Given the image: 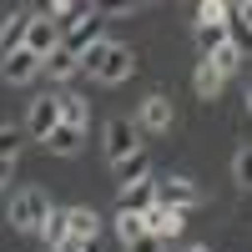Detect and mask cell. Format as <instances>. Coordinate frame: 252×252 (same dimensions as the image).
Returning <instances> with one entry per match:
<instances>
[{
  "mask_svg": "<svg viewBox=\"0 0 252 252\" xmlns=\"http://www.w3.org/2000/svg\"><path fill=\"white\" fill-rule=\"evenodd\" d=\"M56 212V207L46 202V192L40 187H26V192H15L10 207H5V222L15 227V232H40V222H46Z\"/></svg>",
  "mask_w": 252,
  "mask_h": 252,
  "instance_id": "obj_1",
  "label": "cell"
},
{
  "mask_svg": "<svg viewBox=\"0 0 252 252\" xmlns=\"http://www.w3.org/2000/svg\"><path fill=\"white\" fill-rule=\"evenodd\" d=\"M157 202L172 207V212H192V207L202 202V187L192 177H166V182H157Z\"/></svg>",
  "mask_w": 252,
  "mask_h": 252,
  "instance_id": "obj_2",
  "label": "cell"
},
{
  "mask_svg": "<svg viewBox=\"0 0 252 252\" xmlns=\"http://www.w3.org/2000/svg\"><path fill=\"white\" fill-rule=\"evenodd\" d=\"M131 152H141V131H136L126 116H111V121H106V157H111V166L126 161Z\"/></svg>",
  "mask_w": 252,
  "mask_h": 252,
  "instance_id": "obj_3",
  "label": "cell"
},
{
  "mask_svg": "<svg viewBox=\"0 0 252 252\" xmlns=\"http://www.w3.org/2000/svg\"><path fill=\"white\" fill-rule=\"evenodd\" d=\"M131 71H136V51L121 46V40H111V46H106V61H101V71H96V81H101V86H121Z\"/></svg>",
  "mask_w": 252,
  "mask_h": 252,
  "instance_id": "obj_4",
  "label": "cell"
},
{
  "mask_svg": "<svg viewBox=\"0 0 252 252\" xmlns=\"http://www.w3.org/2000/svg\"><path fill=\"white\" fill-rule=\"evenodd\" d=\"M31 20H35V10H10L5 15V26H0V61H10L15 51H26V35H31Z\"/></svg>",
  "mask_w": 252,
  "mask_h": 252,
  "instance_id": "obj_5",
  "label": "cell"
},
{
  "mask_svg": "<svg viewBox=\"0 0 252 252\" xmlns=\"http://www.w3.org/2000/svg\"><path fill=\"white\" fill-rule=\"evenodd\" d=\"M101 26H106V20H101V10H91V15H81L76 26L66 31V40H61V46H66V51H76V56H86L91 46H101Z\"/></svg>",
  "mask_w": 252,
  "mask_h": 252,
  "instance_id": "obj_6",
  "label": "cell"
},
{
  "mask_svg": "<svg viewBox=\"0 0 252 252\" xmlns=\"http://www.w3.org/2000/svg\"><path fill=\"white\" fill-rule=\"evenodd\" d=\"M61 40H66V35H61V26H56V20H51L46 10H40V15L31 20V35H26V51H35L40 61H46L51 51H61Z\"/></svg>",
  "mask_w": 252,
  "mask_h": 252,
  "instance_id": "obj_7",
  "label": "cell"
},
{
  "mask_svg": "<svg viewBox=\"0 0 252 252\" xmlns=\"http://www.w3.org/2000/svg\"><path fill=\"white\" fill-rule=\"evenodd\" d=\"M56 126H61V106H56V96H35V101H31V116H26V131H31L35 141H46Z\"/></svg>",
  "mask_w": 252,
  "mask_h": 252,
  "instance_id": "obj_8",
  "label": "cell"
},
{
  "mask_svg": "<svg viewBox=\"0 0 252 252\" xmlns=\"http://www.w3.org/2000/svg\"><path fill=\"white\" fill-rule=\"evenodd\" d=\"M172 121H177V111H172L166 91H152L141 101V131H172Z\"/></svg>",
  "mask_w": 252,
  "mask_h": 252,
  "instance_id": "obj_9",
  "label": "cell"
},
{
  "mask_svg": "<svg viewBox=\"0 0 252 252\" xmlns=\"http://www.w3.org/2000/svg\"><path fill=\"white\" fill-rule=\"evenodd\" d=\"M157 207V182H136V187H121L116 197V212H131V217H146Z\"/></svg>",
  "mask_w": 252,
  "mask_h": 252,
  "instance_id": "obj_10",
  "label": "cell"
},
{
  "mask_svg": "<svg viewBox=\"0 0 252 252\" xmlns=\"http://www.w3.org/2000/svg\"><path fill=\"white\" fill-rule=\"evenodd\" d=\"M40 66H46V61H40L35 51H15L10 61H0V76H5L10 86H26V81H35V76H40Z\"/></svg>",
  "mask_w": 252,
  "mask_h": 252,
  "instance_id": "obj_11",
  "label": "cell"
},
{
  "mask_svg": "<svg viewBox=\"0 0 252 252\" xmlns=\"http://www.w3.org/2000/svg\"><path fill=\"white\" fill-rule=\"evenodd\" d=\"M182 227H187V212H172V207H152L146 212V232L152 237H161V242H172V237H182Z\"/></svg>",
  "mask_w": 252,
  "mask_h": 252,
  "instance_id": "obj_12",
  "label": "cell"
},
{
  "mask_svg": "<svg viewBox=\"0 0 252 252\" xmlns=\"http://www.w3.org/2000/svg\"><path fill=\"white\" fill-rule=\"evenodd\" d=\"M40 76H51V81H71V76H81V56L61 46V51H51V56H46Z\"/></svg>",
  "mask_w": 252,
  "mask_h": 252,
  "instance_id": "obj_13",
  "label": "cell"
},
{
  "mask_svg": "<svg viewBox=\"0 0 252 252\" xmlns=\"http://www.w3.org/2000/svg\"><path fill=\"white\" fill-rule=\"evenodd\" d=\"M66 227H71V237H76V242H96L101 217L91 212V207H66Z\"/></svg>",
  "mask_w": 252,
  "mask_h": 252,
  "instance_id": "obj_14",
  "label": "cell"
},
{
  "mask_svg": "<svg viewBox=\"0 0 252 252\" xmlns=\"http://www.w3.org/2000/svg\"><path fill=\"white\" fill-rule=\"evenodd\" d=\"M91 10H96V5H81V0H51V5H46V15L61 26V35H66V31L76 26V20H81V15H91Z\"/></svg>",
  "mask_w": 252,
  "mask_h": 252,
  "instance_id": "obj_15",
  "label": "cell"
},
{
  "mask_svg": "<svg viewBox=\"0 0 252 252\" xmlns=\"http://www.w3.org/2000/svg\"><path fill=\"white\" fill-rule=\"evenodd\" d=\"M146 177H152V157H146V152H131L126 161H116V182H121V187H136V182H146Z\"/></svg>",
  "mask_w": 252,
  "mask_h": 252,
  "instance_id": "obj_16",
  "label": "cell"
},
{
  "mask_svg": "<svg viewBox=\"0 0 252 252\" xmlns=\"http://www.w3.org/2000/svg\"><path fill=\"white\" fill-rule=\"evenodd\" d=\"M222 46H232V31H227V26H197V51H202V61H212Z\"/></svg>",
  "mask_w": 252,
  "mask_h": 252,
  "instance_id": "obj_17",
  "label": "cell"
},
{
  "mask_svg": "<svg viewBox=\"0 0 252 252\" xmlns=\"http://www.w3.org/2000/svg\"><path fill=\"white\" fill-rule=\"evenodd\" d=\"M56 106H61V126H76V131H86V101H81L76 91H61V96H56Z\"/></svg>",
  "mask_w": 252,
  "mask_h": 252,
  "instance_id": "obj_18",
  "label": "cell"
},
{
  "mask_svg": "<svg viewBox=\"0 0 252 252\" xmlns=\"http://www.w3.org/2000/svg\"><path fill=\"white\" fill-rule=\"evenodd\" d=\"M192 86H197V96H202V101H212V96L227 86V76L212 66V61H202V66H197V76H192Z\"/></svg>",
  "mask_w": 252,
  "mask_h": 252,
  "instance_id": "obj_19",
  "label": "cell"
},
{
  "mask_svg": "<svg viewBox=\"0 0 252 252\" xmlns=\"http://www.w3.org/2000/svg\"><path fill=\"white\" fill-rule=\"evenodd\" d=\"M40 242H46V252H56V247H66V242H71V227H66V212H51L46 222H40Z\"/></svg>",
  "mask_w": 252,
  "mask_h": 252,
  "instance_id": "obj_20",
  "label": "cell"
},
{
  "mask_svg": "<svg viewBox=\"0 0 252 252\" xmlns=\"http://www.w3.org/2000/svg\"><path fill=\"white\" fill-rule=\"evenodd\" d=\"M46 146H51L56 157H76L81 152V131H76V126H56V131L46 136Z\"/></svg>",
  "mask_w": 252,
  "mask_h": 252,
  "instance_id": "obj_21",
  "label": "cell"
},
{
  "mask_svg": "<svg viewBox=\"0 0 252 252\" xmlns=\"http://www.w3.org/2000/svg\"><path fill=\"white\" fill-rule=\"evenodd\" d=\"M116 237H121V247H131L136 237H146V217H131V212H116Z\"/></svg>",
  "mask_w": 252,
  "mask_h": 252,
  "instance_id": "obj_22",
  "label": "cell"
},
{
  "mask_svg": "<svg viewBox=\"0 0 252 252\" xmlns=\"http://www.w3.org/2000/svg\"><path fill=\"white\" fill-rule=\"evenodd\" d=\"M227 15H232V5H222V0H202V5H197V26H227Z\"/></svg>",
  "mask_w": 252,
  "mask_h": 252,
  "instance_id": "obj_23",
  "label": "cell"
},
{
  "mask_svg": "<svg viewBox=\"0 0 252 252\" xmlns=\"http://www.w3.org/2000/svg\"><path fill=\"white\" fill-rule=\"evenodd\" d=\"M232 182L242 187V192H252V146H242V152L232 157Z\"/></svg>",
  "mask_w": 252,
  "mask_h": 252,
  "instance_id": "obj_24",
  "label": "cell"
},
{
  "mask_svg": "<svg viewBox=\"0 0 252 252\" xmlns=\"http://www.w3.org/2000/svg\"><path fill=\"white\" fill-rule=\"evenodd\" d=\"M212 66H217V71H222V76H232V71H237V66H242V51H237V40H232V46H222V51H217V56H212Z\"/></svg>",
  "mask_w": 252,
  "mask_h": 252,
  "instance_id": "obj_25",
  "label": "cell"
},
{
  "mask_svg": "<svg viewBox=\"0 0 252 252\" xmlns=\"http://www.w3.org/2000/svg\"><path fill=\"white\" fill-rule=\"evenodd\" d=\"M15 152H20V131L15 126H0V161H15Z\"/></svg>",
  "mask_w": 252,
  "mask_h": 252,
  "instance_id": "obj_26",
  "label": "cell"
},
{
  "mask_svg": "<svg viewBox=\"0 0 252 252\" xmlns=\"http://www.w3.org/2000/svg\"><path fill=\"white\" fill-rule=\"evenodd\" d=\"M106 46H111V40H101V46H91L86 56H81V71H91V76H96V71H101V61H106Z\"/></svg>",
  "mask_w": 252,
  "mask_h": 252,
  "instance_id": "obj_27",
  "label": "cell"
},
{
  "mask_svg": "<svg viewBox=\"0 0 252 252\" xmlns=\"http://www.w3.org/2000/svg\"><path fill=\"white\" fill-rule=\"evenodd\" d=\"M126 252H166V242H161V237H152V232H146V237H136V242L126 247Z\"/></svg>",
  "mask_w": 252,
  "mask_h": 252,
  "instance_id": "obj_28",
  "label": "cell"
},
{
  "mask_svg": "<svg viewBox=\"0 0 252 252\" xmlns=\"http://www.w3.org/2000/svg\"><path fill=\"white\" fill-rule=\"evenodd\" d=\"M131 10H141L136 0H111V5H101V15H131Z\"/></svg>",
  "mask_w": 252,
  "mask_h": 252,
  "instance_id": "obj_29",
  "label": "cell"
},
{
  "mask_svg": "<svg viewBox=\"0 0 252 252\" xmlns=\"http://www.w3.org/2000/svg\"><path fill=\"white\" fill-rule=\"evenodd\" d=\"M232 15H237V26H242V35H252V0H247V5H232Z\"/></svg>",
  "mask_w": 252,
  "mask_h": 252,
  "instance_id": "obj_30",
  "label": "cell"
},
{
  "mask_svg": "<svg viewBox=\"0 0 252 252\" xmlns=\"http://www.w3.org/2000/svg\"><path fill=\"white\" fill-rule=\"evenodd\" d=\"M56 252H86V242H76V237H71L66 247H56Z\"/></svg>",
  "mask_w": 252,
  "mask_h": 252,
  "instance_id": "obj_31",
  "label": "cell"
},
{
  "mask_svg": "<svg viewBox=\"0 0 252 252\" xmlns=\"http://www.w3.org/2000/svg\"><path fill=\"white\" fill-rule=\"evenodd\" d=\"M15 172V161H0V187H5V177Z\"/></svg>",
  "mask_w": 252,
  "mask_h": 252,
  "instance_id": "obj_32",
  "label": "cell"
},
{
  "mask_svg": "<svg viewBox=\"0 0 252 252\" xmlns=\"http://www.w3.org/2000/svg\"><path fill=\"white\" fill-rule=\"evenodd\" d=\"M187 252H212V247H187Z\"/></svg>",
  "mask_w": 252,
  "mask_h": 252,
  "instance_id": "obj_33",
  "label": "cell"
},
{
  "mask_svg": "<svg viewBox=\"0 0 252 252\" xmlns=\"http://www.w3.org/2000/svg\"><path fill=\"white\" fill-rule=\"evenodd\" d=\"M247 106H252V86H247Z\"/></svg>",
  "mask_w": 252,
  "mask_h": 252,
  "instance_id": "obj_34",
  "label": "cell"
}]
</instances>
